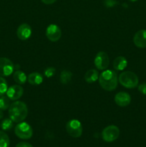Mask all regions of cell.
I'll list each match as a JSON object with an SVG mask.
<instances>
[{
  "mask_svg": "<svg viewBox=\"0 0 146 147\" xmlns=\"http://www.w3.org/2000/svg\"><path fill=\"white\" fill-rule=\"evenodd\" d=\"M99 79V73L94 69H90L84 75V80L87 83H92Z\"/></svg>",
  "mask_w": 146,
  "mask_h": 147,
  "instance_id": "16",
  "label": "cell"
},
{
  "mask_svg": "<svg viewBox=\"0 0 146 147\" xmlns=\"http://www.w3.org/2000/svg\"><path fill=\"white\" fill-rule=\"evenodd\" d=\"M2 118H3V112H2V110L0 109V119H1Z\"/></svg>",
  "mask_w": 146,
  "mask_h": 147,
  "instance_id": "28",
  "label": "cell"
},
{
  "mask_svg": "<svg viewBox=\"0 0 146 147\" xmlns=\"http://www.w3.org/2000/svg\"><path fill=\"white\" fill-rule=\"evenodd\" d=\"M133 42L137 47H146V30H139L137 32L133 37Z\"/></svg>",
  "mask_w": 146,
  "mask_h": 147,
  "instance_id": "13",
  "label": "cell"
},
{
  "mask_svg": "<svg viewBox=\"0 0 146 147\" xmlns=\"http://www.w3.org/2000/svg\"><path fill=\"white\" fill-rule=\"evenodd\" d=\"M10 106V99L7 96H0V109L5 111Z\"/></svg>",
  "mask_w": 146,
  "mask_h": 147,
  "instance_id": "20",
  "label": "cell"
},
{
  "mask_svg": "<svg viewBox=\"0 0 146 147\" xmlns=\"http://www.w3.org/2000/svg\"><path fill=\"white\" fill-rule=\"evenodd\" d=\"M115 102L120 107H125L131 102V97L126 92H119L115 96Z\"/></svg>",
  "mask_w": 146,
  "mask_h": 147,
  "instance_id": "11",
  "label": "cell"
},
{
  "mask_svg": "<svg viewBox=\"0 0 146 147\" xmlns=\"http://www.w3.org/2000/svg\"><path fill=\"white\" fill-rule=\"evenodd\" d=\"M27 80L32 86H39L43 82V76L37 72H34L29 75Z\"/></svg>",
  "mask_w": 146,
  "mask_h": 147,
  "instance_id": "15",
  "label": "cell"
},
{
  "mask_svg": "<svg viewBox=\"0 0 146 147\" xmlns=\"http://www.w3.org/2000/svg\"><path fill=\"white\" fill-rule=\"evenodd\" d=\"M7 96L11 100H18L22 96L24 89L19 85H14L7 89Z\"/></svg>",
  "mask_w": 146,
  "mask_h": 147,
  "instance_id": "10",
  "label": "cell"
},
{
  "mask_svg": "<svg viewBox=\"0 0 146 147\" xmlns=\"http://www.w3.org/2000/svg\"><path fill=\"white\" fill-rule=\"evenodd\" d=\"M8 89L7 82L1 76H0V96H4V93H7Z\"/></svg>",
  "mask_w": 146,
  "mask_h": 147,
  "instance_id": "22",
  "label": "cell"
},
{
  "mask_svg": "<svg viewBox=\"0 0 146 147\" xmlns=\"http://www.w3.org/2000/svg\"><path fill=\"white\" fill-rule=\"evenodd\" d=\"M31 28L28 24H21L17 31V37L21 40H27L31 35Z\"/></svg>",
  "mask_w": 146,
  "mask_h": 147,
  "instance_id": "12",
  "label": "cell"
},
{
  "mask_svg": "<svg viewBox=\"0 0 146 147\" xmlns=\"http://www.w3.org/2000/svg\"><path fill=\"white\" fill-rule=\"evenodd\" d=\"M14 133L19 139L27 140L31 138L33 135V130L29 123L26 122H20L16 126Z\"/></svg>",
  "mask_w": 146,
  "mask_h": 147,
  "instance_id": "4",
  "label": "cell"
},
{
  "mask_svg": "<svg viewBox=\"0 0 146 147\" xmlns=\"http://www.w3.org/2000/svg\"><path fill=\"white\" fill-rule=\"evenodd\" d=\"M94 65L98 70H105L110 64V59L108 55L104 52H99L95 56L94 60Z\"/></svg>",
  "mask_w": 146,
  "mask_h": 147,
  "instance_id": "7",
  "label": "cell"
},
{
  "mask_svg": "<svg viewBox=\"0 0 146 147\" xmlns=\"http://www.w3.org/2000/svg\"><path fill=\"white\" fill-rule=\"evenodd\" d=\"M13 78L14 81L19 85H22L26 83L27 80V77L25 73L21 70H17L13 74Z\"/></svg>",
  "mask_w": 146,
  "mask_h": 147,
  "instance_id": "17",
  "label": "cell"
},
{
  "mask_svg": "<svg viewBox=\"0 0 146 147\" xmlns=\"http://www.w3.org/2000/svg\"><path fill=\"white\" fill-rule=\"evenodd\" d=\"M117 4L115 0H104V4L107 7H113Z\"/></svg>",
  "mask_w": 146,
  "mask_h": 147,
  "instance_id": "24",
  "label": "cell"
},
{
  "mask_svg": "<svg viewBox=\"0 0 146 147\" xmlns=\"http://www.w3.org/2000/svg\"><path fill=\"white\" fill-rule=\"evenodd\" d=\"M46 36L50 41L57 42L61 38L62 31L56 24H50L46 30Z\"/></svg>",
  "mask_w": 146,
  "mask_h": 147,
  "instance_id": "9",
  "label": "cell"
},
{
  "mask_svg": "<svg viewBox=\"0 0 146 147\" xmlns=\"http://www.w3.org/2000/svg\"><path fill=\"white\" fill-rule=\"evenodd\" d=\"M99 83L102 89L107 91H113L117 88L118 77L115 71L105 70L99 76Z\"/></svg>",
  "mask_w": 146,
  "mask_h": 147,
  "instance_id": "1",
  "label": "cell"
},
{
  "mask_svg": "<svg viewBox=\"0 0 146 147\" xmlns=\"http://www.w3.org/2000/svg\"><path fill=\"white\" fill-rule=\"evenodd\" d=\"M113 68L116 70H123L127 65V61L125 57L123 56H118L113 61Z\"/></svg>",
  "mask_w": 146,
  "mask_h": 147,
  "instance_id": "14",
  "label": "cell"
},
{
  "mask_svg": "<svg viewBox=\"0 0 146 147\" xmlns=\"http://www.w3.org/2000/svg\"><path fill=\"white\" fill-rule=\"evenodd\" d=\"M56 69L53 67H48L44 70V76L47 78H51L54 76Z\"/></svg>",
  "mask_w": 146,
  "mask_h": 147,
  "instance_id": "23",
  "label": "cell"
},
{
  "mask_svg": "<svg viewBox=\"0 0 146 147\" xmlns=\"http://www.w3.org/2000/svg\"><path fill=\"white\" fill-rule=\"evenodd\" d=\"M67 134L73 138H79L82 134V126L80 121L76 119L69 121L66 124Z\"/></svg>",
  "mask_w": 146,
  "mask_h": 147,
  "instance_id": "5",
  "label": "cell"
},
{
  "mask_svg": "<svg viewBox=\"0 0 146 147\" xmlns=\"http://www.w3.org/2000/svg\"><path fill=\"white\" fill-rule=\"evenodd\" d=\"M120 136V129L115 125H110L103 129L102 132V139L106 142H113L117 140Z\"/></svg>",
  "mask_w": 146,
  "mask_h": 147,
  "instance_id": "6",
  "label": "cell"
},
{
  "mask_svg": "<svg viewBox=\"0 0 146 147\" xmlns=\"http://www.w3.org/2000/svg\"><path fill=\"white\" fill-rule=\"evenodd\" d=\"M13 127V121L11 119H5L1 121V128L3 131H9Z\"/></svg>",
  "mask_w": 146,
  "mask_h": 147,
  "instance_id": "21",
  "label": "cell"
},
{
  "mask_svg": "<svg viewBox=\"0 0 146 147\" xmlns=\"http://www.w3.org/2000/svg\"><path fill=\"white\" fill-rule=\"evenodd\" d=\"M119 82L127 88H135L138 85V77L135 73L131 71H125L119 76Z\"/></svg>",
  "mask_w": 146,
  "mask_h": 147,
  "instance_id": "3",
  "label": "cell"
},
{
  "mask_svg": "<svg viewBox=\"0 0 146 147\" xmlns=\"http://www.w3.org/2000/svg\"><path fill=\"white\" fill-rule=\"evenodd\" d=\"M72 77V73L70 70H62L61 72V73H60V82L64 85L67 84L71 80Z\"/></svg>",
  "mask_w": 146,
  "mask_h": 147,
  "instance_id": "18",
  "label": "cell"
},
{
  "mask_svg": "<svg viewBox=\"0 0 146 147\" xmlns=\"http://www.w3.org/2000/svg\"><path fill=\"white\" fill-rule=\"evenodd\" d=\"M10 144L8 135L3 131H0V147H9Z\"/></svg>",
  "mask_w": 146,
  "mask_h": 147,
  "instance_id": "19",
  "label": "cell"
},
{
  "mask_svg": "<svg viewBox=\"0 0 146 147\" xmlns=\"http://www.w3.org/2000/svg\"><path fill=\"white\" fill-rule=\"evenodd\" d=\"M15 147H33V146L30 144L27 143V142H19V143L17 144Z\"/></svg>",
  "mask_w": 146,
  "mask_h": 147,
  "instance_id": "26",
  "label": "cell"
},
{
  "mask_svg": "<svg viewBox=\"0 0 146 147\" xmlns=\"http://www.w3.org/2000/svg\"><path fill=\"white\" fill-rule=\"evenodd\" d=\"M41 1L45 4H52L55 2L57 0H41Z\"/></svg>",
  "mask_w": 146,
  "mask_h": 147,
  "instance_id": "27",
  "label": "cell"
},
{
  "mask_svg": "<svg viewBox=\"0 0 146 147\" xmlns=\"http://www.w3.org/2000/svg\"><path fill=\"white\" fill-rule=\"evenodd\" d=\"M14 66L12 62L7 57H0V76H9L13 73Z\"/></svg>",
  "mask_w": 146,
  "mask_h": 147,
  "instance_id": "8",
  "label": "cell"
},
{
  "mask_svg": "<svg viewBox=\"0 0 146 147\" xmlns=\"http://www.w3.org/2000/svg\"><path fill=\"white\" fill-rule=\"evenodd\" d=\"M28 115L27 106L21 101H16L10 104L9 116L14 123L22 122Z\"/></svg>",
  "mask_w": 146,
  "mask_h": 147,
  "instance_id": "2",
  "label": "cell"
},
{
  "mask_svg": "<svg viewBox=\"0 0 146 147\" xmlns=\"http://www.w3.org/2000/svg\"><path fill=\"white\" fill-rule=\"evenodd\" d=\"M130 1H137V0H130Z\"/></svg>",
  "mask_w": 146,
  "mask_h": 147,
  "instance_id": "29",
  "label": "cell"
},
{
  "mask_svg": "<svg viewBox=\"0 0 146 147\" xmlns=\"http://www.w3.org/2000/svg\"><path fill=\"white\" fill-rule=\"evenodd\" d=\"M138 90L143 94L146 95V83H142L138 86Z\"/></svg>",
  "mask_w": 146,
  "mask_h": 147,
  "instance_id": "25",
  "label": "cell"
}]
</instances>
